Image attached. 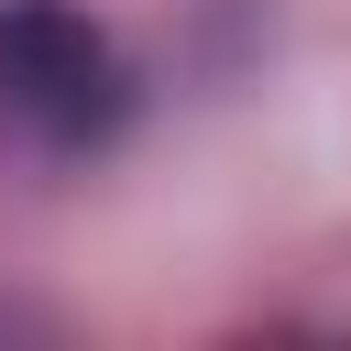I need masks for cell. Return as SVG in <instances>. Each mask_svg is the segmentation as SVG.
I'll return each instance as SVG.
<instances>
[{
  "label": "cell",
  "mask_w": 351,
  "mask_h": 351,
  "mask_svg": "<svg viewBox=\"0 0 351 351\" xmlns=\"http://www.w3.org/2000/svg\"><path fill=\"white\" fill-rule=\"evenodd\" d=\"M0 88H11V110L55 121V132H88V121H99V88H110L99 33H88V22H66L55 0L11 11V22H0Z\"/></svg>",
  "instance_id": "obj_1"
}]
</instances>
